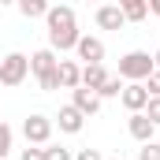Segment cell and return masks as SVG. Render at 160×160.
Returning <instances> with one entry per match:
<instances>
[{
  "label": "cell",
  "mask_w": 160,
  "mask_h": 160,
  "mask_svg": "<svg viewBox=\"0 0 160 160\" xmlns=\"http://www.w3.org/2000/svg\"><path fill=\"white\" fill-rule=\"evenodd\" d=\"M45 26H48V48L52 52H67L78 45V22H75V8L60 4V8H48L45 15Z\"/></svg>",
  "instance_id": "6da1fadb"
},
{
  "label": "cell",
  "mask_w": 160,
  "mask_h": 160,
  "mask_svg": "<svg viewBox=\"0 0 160 160\" xmlns=\"http://www.w3.org/2000/svg\"><path fill=\"white\" fill-rule=\"evenodd\" d=\"M26 78H30V56L26 52H8L0 60V86L15 89V86H22Z\"/></svg>",
  "instance_id": "7a4b0ae2"
},
{
  "label": "cell",
  "mask_w": 160,
  "mask_h": 160,
  "mask_svg": "<svg viewBox=\"0 0 160 160\" xmlns=\"http://www.w3.org/2000/svg\"><path fill=\"white\" fill-rule=\"evenodd\" d=\"M153 71H157V67H153V56L142 52V48L127 52V56L119 60V78H123V82H145Z\"/></svg>",
  "instance_id": "3957f363"
},
{
  "label": "cell",
  "mask_w": 160,
  "mask_h": 160,
  "mask_svg": "<svg viewBox=\"0 0 160 160\" xmlns=\"http://www.w3.org/2000/svg\"><path fill=\"white\" fill-rule=\"evenodd\" d=\"M22 138H26V145H34V149L52 145V119L41 116V112L26 116V123H22Z\"/></svg>",
  "instance_id": "277c9868"
},
{
  "label": "cell",
  "mask_w": 160,
  "mask_h": 160,
  "mask_svg": "<svg viewBox=\"0 0 160 160\" xmlns=\"http://www.w3.org/2000/svg\"><path fill=\"white\" fill-rule=\"evenodd\" d=\"M119 101H123V108H127L130 116H138V112H145V104H149V89H145L142 82H127L123 93H119Z\"/></svg>",
  "instance_id": "5b68a950"
},
{
  "label": "cell",
  "mask_w": 160,
  "mask_h": 160,
  "mask_svg": "<svg viewBox=\"0 0 160 160\" xmlns=\"http://www.w3.org/2000/svg\"><path fill=\"white\" fill-rule=\"evenodd\" d=\"M75 52H78V60H86V67H89V63H104V41L101 38L82 34L78 45H75Z\"/></svg>",
  "instance_id": "8992f818"
},
{
  "label": "cell",
  "mask_w": 160,
  "mask_h": 160,
  "mask_svg": "<svg viewBox=\"0 0 160 160\" xmlns=\"http://www.w3.org/2000/svg\"><path fill=\"white\" fill-rule=\"evenodd\" d=\"M56 67H60V56H56L52 48H38V52H30V75L45 78V75H52Z\"/></svg>",
  "instance_id": "52a82bcc"
},
{
  "label": "cell",
  "mask_w": 160,
  "mask_h": 160,
  "mask_svg": "<svg viewBox=\"0 0 160 160\" xmlns=\"http://www.w3.org/2000/svg\"><path fill=\"white\" fill-rule=\"evenodd\" d=\"M56 75H60V89H78L82 86V63L75 60H60V67H56Z\"/></svg>",
  "instance_id": "ba28073f"
},
{
  "label": "cell",
  "mask_w": 160,
  "mask_h": 160,
  "mask_svg": "<svg viewBox=\"0 0 160 160\" xmlns=\"http://www.w3.org/2000/svg\"><path fill=\"white\" fill-rule=\"evenodd\" d=\"M97 26L101 30H123L127 26V19H123V11H119V4H104V8H97Z\"/></svg>",
  "instance_id": "9c48e42d"
},
{
  "label": "cell",
  "mask_w": 160,
  "mask_h": 160,
  "mask_svg": "<svg viewBox=\"0 0 160 160\" xmlns=\"http://www.w3.org/2000/svg\"><path fill=\"white\" fill-rule=\"evenodd\" d=\"M127 130H130V138H134V142H138V145H149V142H153V134H157V127H153V123L145 119V116H142V112H138V116H130V119H127Z\"/></svg>",
  "instance_id": "30bf717a"
},
{
  "label": "cell",
  "mask_w": 160,
  "mask_h": 160,
  "mask_svg": "<svg viewBox=\"0 0 160 160\" xmlns=\"http://www.w3.org/2000/svg\"><path fill=\"white\" fill-rule=\"evenodd\" d=\"M56 123H60V130H63V134H78L82 127H86V116H82L75 104H63V108H60V116H56Z\"/></svg>",
  "instance_id": "8fae6325"
},
{
  "label": "cell",
  "mask_w": 160,
  "mask_h": 160,
  "mask_svg": "<svg viewBox=\"0 0 160 160\" xmlns=\"http://www.w3.org/2000/svg\"><path fill=\"white\" fill-rule=\"evenodd\" d=\"M71 104H75V108H78L82 116H86V119H89V116H97V112H101V97H97V93H89V89H75V93H71Z\"/></svg>",
  "instance_id": "7c38bea8"
},
{
  "label": "cell",
  "mask_w": 160,
  "mask_h": 160,
  "mask_svg": "<svg viewBox=\"0 0 160 160\" xmlns=\"http://www.w3.org/2000/svg\"><path fill=\"white\" fill-rule=\"evenodd\" d=\"M108 82V71H104V63H82V89H89V93H97L101 86Z\"/></svg>",
  "instance_id": "4fadbf2b"
},
{
  "label": "cell",
  "mask_w": 160,
  "mask_h": 160,
  "mask_svg": "<svg viewBox=\"0 0 160 160\" xmlns=\"http://www.w3.org/2000/svg\"><path fill=\"white\" fill-rule=\"evenodd\" d=\"M119 11L127 22H142L145 15H149V4L145 0H119Z\"/></svg>",
  "instance_id": "5bb4252c"
},
{
  "label": "cell",
  "mask_w": 160,
  "mask_h": 160,
  "mask_svg": "<svg viewBox=\"0 0 160 160\" xmlns=\"http://www.w3.org/2000/svg\"><path fill=\"white\" fill-rule=\"evenodd\" d=\"M19 11H22L26 19H45V15H48V4H45V0H19Z\"/></svg>",
  "instance_id": "9a60e30c"
},
{
  "label": "cell",
  "mask_w": 160,
  "mask_h": 160,
  "mask_svg": "<svg viewBox=\"0 0 160 160\" xmlns=\"http://www.w3.org/2000/svg\"><path fill=\"white\" fill-rule=\"evenodd\" d=\"M123 86H127V82H123L119 75H108V82L97 89V97H101V101H108V97H119V93H123Z\"/></svg>",
  "instance_id": "2e32d148"
},
{
  "label": "cell",
  "mask_w": 160,
  "mask_h": 160,
  "mask_svg": "<svg viewBox=\"0 0 160 160\" xmlns=\"http://www.w3.org/2000/svg\"><path fill=\"white\" fill-rule=\"evenodd\" d=\"M11 142H15V130H11L8 123L0 119V160H4L8 153H11Z\"/></svg>",
  "instance_id": "e0dca14e"
},
{
  "label": "cell",
  "mask_w": 160,
  "mask_h": 160,
  "mask_svg": "<svg viewBox=\"0 0 160 160\" xmlns=\"http://www.w3.org/2000/svg\"><path fill=\"white\" fill-rule=\"evenodd\" d=\"M41 153H45V160H75L71 149H63V145H45Z\"/></svg>",
  "instance_id": "ac0fdd59"
},
{
  "label": "cell",
  "mask_w": 160,
  "mask_h": 160,
  "mask_svg": "<svg viewBox=\"0 0 160 160\" xmlns=\"http://www.w3.org/2000/svg\"><path fill=\"white\" fill-rule=\"evenodd\" d=\"M142 116L153 123V127H160V97H149V104H145V112H142Z\"/></svg>",
  "instance_id": "d6986e66"
},
{
  "label": "cell",
  "mask_w": 160,
  "mask_h": 160,
  "mask_svg": "<svg viewBox=\"0 0 160 160\" xmlns=\"http://www.w3.org/2000/svg\"><path fill=\"white\" fill-rule=\"evenodd\" d=\"M138 160H160V142H157V138H153L149 145L138 149Z\"/></svg>",
  "instance_id": "ffe728a7"
},
{
  "label": "cell",
  "mask_w": 160,
  "mask_h": 160,
  "mask_svg": "<svg viewBox=\"0 0 160 160\" xmlns=\"http://www.w3.org/2000/svg\"><path fill=\"white\" fill-rule=\"evenodd\" d=\"M142 86L149 89V97H160V71H153V75H149L145 82H142Z\"/></svg>",
  "instance_id": "44dd1931"
},
{
  "label": "cell",
  "mask_w": 160,
  "mask_h": 160,
  "mask_svg": "<svg viewBox=\"0 0 160 160\" xmlns=\"http://www.w3.org/2000/svg\"><path fill=\"white\" fill-rule=\"evenodd\" d=\"M19 160H45V153H41V149H34V145H26V149H22V157Z\"/></svg>",
  "instance_id": "7402d4cb"
},
{
  "label": "cell",
  "mask_w": 160,
  "mask_h": 160,
  "mask_svg": "<svg viewBox=\"0 0 160 160\" xmlns=\"http://www.w3.org/2000/svg\"><path fill=\"white\" fill-rule=\"evenodd\" d=\"M75 160H104V157H101L97 149H78V157H75Z\"/></svg>",
  "instance_id": "603a6c76"
},
{
  "label": "cell",
  "mask_w": 160,
  "mask_h": 160,
  "mask_svg": "<svg viewBox=\"0 0 160 160\" xmlns=\"http://www.w3.org/2000/svg\"><path fill=\"white\" fill-rule=\"evenodd\" d=\"M149 11H153V15H160V0H153V4H149Z\"/></svg>",
  "instance_id": "cb8c5ba5"
},
{
  "label": "cell",
  "mask_w": 160,
  "mask_h": 160,
  "mask_svg": "<svg viewBox=\"0 0 160 160\" xmlns=\"http://www.w3.org/2000/svg\"><path fill=\"white\" fill-rule=\"evenodd\" d=\"M153 67H157V71H160V48H157V56H153Z\"/></svg>",
  "instance_id": "d4e9b609"
}]
</instances>
